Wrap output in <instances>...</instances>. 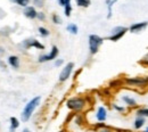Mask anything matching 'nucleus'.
Wrapping results in <instances>:
<instances>
[{"mask_svg":"<svg viewBox=\"0 0 148 132\" xmlns=\"http://www.w3.org/2000/svg\"><path fill=\"white\" fill-rule=\"evenodd\" d=\"M40 100H41V98L38 96V97H34L33 99H31V100L25 105V107H24V109H23V112H22V115H21L23 122H27V121L30 120V117H31V115L33 114L34 109L39 106Z\"/></svg>","mask_w":148,"mask_h":132,"instance_id":"obj_1","label":"nucleus"},{"mask_svg":"<svg viewBox=\"0 0 148 132\" xmlns=\"http://www.w3.org/2000/svg\"><path fill=\"white\" fill-rule=\"evenodd\" d=\"M124 82L129 85V87H134V88H144L148 84V76L147 77H141V76H137V77H127L124 80Z\"/></svg>","mask_w":148,"mask_h":132,"instance_id":"obj_2","label":"nucleus"},{"mask_svg":"<svg viewBox=\"0 0 148 132\" xmlns=\"http://www.w3.org/2000/svg\"><path fill=\"white\" fill-rule=\"evenodd\" d=\"M103 41L104 40L97 34H91L89 37V49H90L91 55H95V54L98 53V49L103 44Z\"/></svg>","mask_w":148,"mask_h":132,"instance_id":"obj_3","label":"nucleus"},{"mask_svg":"<svg viewBox=\"0 0 148 132\" xmlns=\"http://www.w3.org/2000/svg\"><path fill=\"white\" fill-rule=\"evenodd\" d=\"M84 105H86V100L83 98H80V97L71 98L66 103L67 108H70L72 111H81L84 107Z\"/></svg>","mask_w":148,"mask_h":132,"instance_id":"obj_4","label":"nucleus"},{"mask_svg":"<svg viewBox=\"0 0 148 132\" xmlns=\"http://www.w3.org/2000/svg\"><path fill=\"white\" fill-rule=\"evenodd\" d=\"M129 29L124 27V26H116L112 30V34L108 37V40L111 41H119L120 39H122L124 37V34L128 32Z\"/></svg>","mask_w":148,"mask_h":132,"instance_id":"obj_5","label":"nucleus"},{"mask_svg":"<svg viewBox=\"0 0 148 132\" xmlns=\"http://www.w3.org/2000/svg\"><path fill=\"white\" fill-rule=\"evenodd\" d=\"M73 67H74L73 63H69V64L63 68V71H62L60 74H59V81H60V82H64V81H66V80L70 77L72 71H73Z\"/></svg>","mask_w":148,"mask_h":132,"instance_id":"obj_6","label":"nucleus"},{"mask_svg":"<svg viewBox=\"0 0 148 132\" xmlns=\"http://www.w3.org/2000/svg\"><path fill=\"white\" fill-rule=\"evenodd\" d=\"M58 56V48L56 46H53L51 48V51L48 54V55H41L39 57V63H45V62H48V60H53L55 59L56 57Z\"/></svg>","mask_w":148,"mask_h":132,"instance_id":"obj_7","label":"nucleus"},{"mask_svg":"<svg viewBox=\"0 0 148 132\" xmlns=\"http://www.w3.org/2000/svg\"><path fill=\"white\" fill-rule=\"evenodd\" d=\"M23 46H24L25 49H30L31 47H36L38 49H42V50L45 49V46L41 44L36 39H26V40H24L23 41Z\"/></svg>","mask_w":148,"mask_h":132,"instance_id":"obj_8","label":"nucleus"},{"mask_svg":"<svg viewBox=\"0 0 148 132\" xmlns=\"http://www.w3.org/2000/svg\"><path fill=\"white\" fill-rule=\"evenodd\" d=\"M148 25L147 22H140V23H134L129 27V31L131 33H138L141 32L144 29H146Z\"/></svg>","mask_w":148,"mask_h":132,"instance_id":"obj_9","label":"nucleus"},{"mask_svg":"<svg viewBox=\"0 0 148 132\" xmlns=\"http://www.w3.org/2000/svg\"><path fill=\"white\" fill-rule=\"evenodd\" d=\"M96 118H97L99 122H104V121H106V118H107V111H106L105 107L100 106V107L98 108L97 114H96Z\"/></svg>","mask_w":148,"mask_h":132,"instance_id":"obj_10","label":"nucleus"},{"mask_svg":"<svg viewBox=\"0 0 148 132\" xmlns=\"http://www.w3.org/2000/svg\"><path fill=\"white\" fill-rule=\"evenodd\" d=\"M145 123H146V118H145V117L137 116L136 120H134V122H133V128H134V130H140V129H143V127L145 125Z\"/></svg>","mask_w":148,"mask_h":132,"instance_id":"obj_11","label":"nucleus"},{"mask_svg":"<svg viewBox=\"0 0 148 132\" xmlns=\"http://www.w3.org/2000/svg\"><path fill=\"white\" fill-rule=\"evenodd\" d=\"M24 15L27 17V18H36L38 16V13L37 10L34 9V7H26L25 9H24Z\"/></svg>","mask_w":148,"mask_h":132,"instance_id":"obj_12","label":"nucleus"},{"mask_svg":"<svg viewBox=\"0 0 148 132\" xmlns=\"http://www.w3.org/2000/svg\"><path fill=\"white\" fill-rule=\"evenodd\" d=\"M122 100H123L124 104H125L127 106H129V107H136V106H137V101H136L132 97H130V96H123V97H122Z\"/></svg>","mask_w":148,"mask_h":132,"instance_id":"obj_13","label":"nucleus"},{"mask_svg":"<svg viewBox=\"0 0 148 132\" xmlns=\"http://www.w3.org/2000/svg\"><path fill=\"white\" fill-rule=\"evenodd\" d=\"M136 116H141V117H148V107H140L137 109Z\"/></svg>","mask_w":148,"mask_h":132,"instance_id":"obj_14","label":"nucleus"},{"mask_svg":"<svg viewBox=\"0 0 148 132\" xmlns=\"http://www.w3.org/2000/svg\"><path fill=\"white\" fill-rule=\"evenodd\" d=\"M8 62H9V64L14 67V68H18L19 67V59L18 57L16 56H10L8 58Z\"/></svg>","mask_w":148,"mask_h":132,"instance_id":"obj_15","label":"nucleus"},{"mask_svg":"<svg viewBox=\"0 0 148 132\" xmlns=\"http://www.w3.org/2000/svg\"><path fill=\"white\" fill-rule=\"evenodd\" d=\"M10 123H12V127H10V132H14L17 128H18L19 125V122L18 120L16 118V117H12L10 118Z\"/></svg>","mask_w":148,"mask_h":132,"instance_id":"obj_16","label":"nucleus"},{"mask_svg":"<svg viewBox=\"0 0 148 132\" xmlns=\"http://www.w3.org/2000/svg\"><path fill=\"white\" fill-rule=\"evenodd\" d=\"M66 29H67V31H69L70 33H72V34H76V33H77V26H76L75 24H73V23H72V24H69Z\"/></svg>","mask_w":148,"mask_h":132,"instance_id":"obj_17","label":"nucleus"},{"mask_svg":"<svg viewBox=\"0 0 148 132\" xmlns=\"http://www.w3.org/2000/svg\"><path fill=\"white\" fill-rule=\"evenodd\" d=\"M115 2H116V0H107V1H106L107 7H108V15H107L108 18L112 17V7H113V5H114Z\"/></svg>","mask_w":148,"mask_h":132,"instance_id":"obj_18","label":"nucleus"},{"mask_svg":"<svg viewBox=\"0 0 148 132\" xmlns=\"http://www.w3.org/2000/svg\"><path fill=\"white\" fill-rule=\"evenodd\" d=\"M76 3L80 7H88L90 5V0H76Z\"/></svg>","mask_w":148,"mask_h":132,"instance_id":"obj_19","label":"nucleus"},{"mask_svg":"<svg viewBox=\"0 0 148 132\" xmlns=\"http://www.w3.org/2000/svg\"><path fill=\"white\" fill-rule=\"evenodd\" d=\"M121 84H122V81L121 80H113V81H111V83H110V87L111 88H117Z\"/></svg>","mask_w":148,"mask_h":132,"instance_id":"obj_20","label":"nucleus"},{"mask_svg":"<svg viewBox=\"0 0 148 132\" xmlns=\"http://www.w3.org/2000/svg\"><path fill=\"white\" fill-rule=\"evenodd\" d=\"M12 1L18 3L19 6H22V7H26L29 5V2H30V0H12Z\"/></svg>","mask_w":148,"mask_h":132,"instance_id":"obj_21","label":"nucleus"},{"mask_svg":"<svg viewBox=\"0 0 148 132\" xmlns=\"http://www.w3.org/2000/svg\"><path fill=\"white\" fill-rule=\"evenodd\" d=\"M39 32H40V36H42V37H48L50 34V32L45 27H39Z\"/></svg>","mask_w":148,"mask_h":132,"instance_id":"obj_22","label":"nucleus"},{"mask_svg":"<svg viewBox=\"0 0 148 132\" xmlns=\"http://www.w3.org/2000/svg\"><path fill=\"white\" fill-rule=\"evenodd\" d=\"M53 22H54L55 24H60V23H62V19H60V17H59L58 15L54 14V15H53Z\"/></svg>","mask_w":148,"mask_h":132,"instance_id":"obj_23","label":"nucleus"},{"mask_svg":"<svg viewBox=\"0 0 148 132\" xmlns=\"http://www.w3.org/2000/svg\"><path fill=\"white\" fill-rule=\"evenodd\" d=\"M71 12H72L71 5H66V6H65V15H66V16H70V15H71Z\"/></svg>","mask_w":148,"mask_h":132,"instance_id":"obj_24","label":"nucleus"},{"mask_svg":"<svg viewBox=\"0 0 148 132\" xmlns=\"http://www.w3.org/2000/svg\"><path fill=\"white\" fill-rule=\"evenodd\" d=\"M113 108H114L115 111L120 112V113H123V112L125 111V108H124V107H122V106H119V105H113Z\"/></svg>","mask_w":148,"mask_h":132,"instance_id":"obj_25","label":"nucleus"},{"mask_svg":"<svg viewBox=\"0 0 148 132\" xmlns=\"http://www.w3.org/2000/svg\"><path fill=\"white\" fill-rule=\"evenodd\" d=\"M33 3H34L37 7H43L45 0H33Z\"/></svg>","mask_w":148,"mask_h":132,"instance_id":"obj_26","label":"nucleus"},{"mask_svg":"<svg viewBox=\"0 0 148 132\" xmlns=\"http://www.w3.org/2000/svg\"><path fill=\"white\" fill-rule=\"evenodd\" d=\"M141 64L147 65V66H148V54H146L145 56L143 57V59H141Z\"/></svg>","mask_w":148,"mask_h":132,"instance_id":"obj_27","label":"nucleus"},{"mask_svg":"<svg viewBox=\"0 0 148 132\" xmlns=\"http://www.w3.org/2000/svg\"><path fill=\"white\" fill-rule=\"evenodd\" d=\"M75 122H76V124H79V125H80V124L82 123V117H81L80 115H77V116H76V118H75Z\"/></svg>","mask_w":148,"mask_h":132,"instance_id":"obj_28","label":"nucleus"},{"mask_svg":"<svg viewBox=\"0 0 148 132\" xmlns=\"http://www.w3.org/2000/svg\"><path fill=\"white\" fill-rule=\"evenodd\" d=\"M39 19H41V21H43V19L46 18V16H45V14L43 13H38V16H37Z\"/></svg>","mask_w":148,"mask_h":132,"instance_id":"obj_29","label":"nucleus"},{"mask_svg":"<svg viewBox=\"0 0 148 132\" xmlns=\"http://www.w3.org/2000/svg\"><path fill=\"white\" fill-rule=\"evenodd\" d=\"M63 64V59H57L55 62V66H60Z\"/></svg>","mask_w":148,"mask_h":132,"instance_id":"obj_30","label":"nucleus"},{"mask_svg":"<svg viewBox=\"0 0 148 132\" xmlns=\"http://www.w3.org/2000/svg\"><path fill=\"white\" fill-rule=\"evenodd\" d=\"M100 132H112V130L108 129V128H103V129L100 130Z\"/></svg>","mask_w":148,"mask_h":132,"instance_id":"obj_31","label":"nucleus"},{"mask_svg":"<svg viewBox=\"0 0 148 132\" xmlns=\"http://www.w3.org/2000/svg\"><path fill=\"white\" fill-rule=\"evenodd\" d=\"M58 2L60 6H65V0H58Z\"/></svg>","mask_w":148,"mask_h":132,"instance_id":"obj_32","label":"nucleus"},{"mask_svg":"<svg viewBox=\"0 0 148 132\" xmlns=\"http://www.w3.org/2000/svg\"><path fill=\"white\" fill-rule=\"evenodd\" d=\"M66 5H71V0H65V6Z\"/></svg>","mask_w":148,"mask_h":132,"instance_id":"obj_33","label":"nucleus"},{"mask_svg":"<svg viewBox=\"0 0 148 132\" xmlns=\"http://www.w3.org/2000/svg\"><path fill=\"white\" fill-rule=\"evenodd\" d=\"M23 132H31V131H30L29 129H24V130H23Z\"/></svg>","mask_w":148,"mask_h":132,"instance_id":"obj_34","label":"nucleus"},{"mask_svg":"<svg viewBox=\"0 0 148 132\" xmlns=\"http://www.w3.org/2000/svg\"><path fill=\"white\" fill-rule=\"evenodd\" d=\"M145 131H146V132H148V127H147V128H146V130H145Z\"/></svg>","mask_w":148,"mask_h":132,"instance_id":"obj_35","label":"nucleus"},{"mask_svg":"<svg viewBox=\"0 0 148 132\" xmlns=\"http://www.w3.org/2000/svg\"><path fill=\"white\" fill-rule=\"evenodd\" d=\"M59 132H65V131H64V130H62V131H59Z\"/></svg>","mask_w":148,"mask_h":132,"instance_id":"obj_36","label":"nucleus"}]
</instances>
